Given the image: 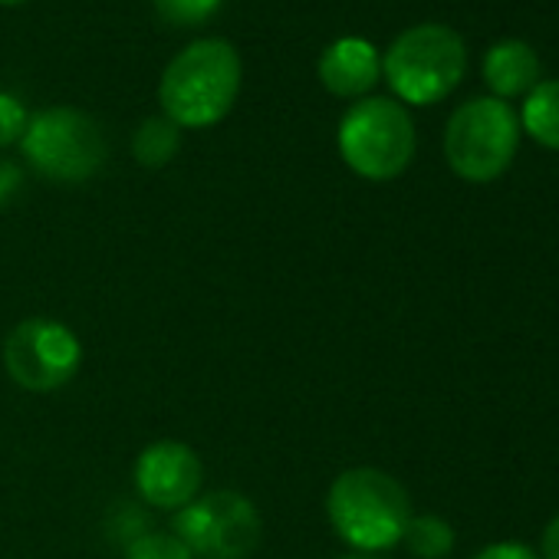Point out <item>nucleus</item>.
<instances>
[{
    "instance_id": "f257e3e1",
    "label": "nucleus",
    "mask_w": 559,
    "mask_h": 559,
    "mask_svg": "<svg viewBox=\"0 0 559 559\" xmlns=\"http://www.w3.org/2000/svg\"><path fill=\"white\" fill-rule=\"evenodd\" d=\"M240 57L227 40H198L185 47L158 83L165 119L178 129L217 126L237 103Z\"/></svg>"
},
{
    "instance_id": "f03ea898",
    "label": "nucleus",
    "mask_w": 559,
    "mask_h": 559,
    "mask_svg": "<svg viewBox=\"0 0 559 559\" xmlns=\"http://www.w3.org/2000/svg\"><path fill=\"white\" fill-rule=\"evenodd\" d=\"M326 513L336 536L356 552H382L402 543L412 520V500L392 474L353 467L333 480Z\"/></svg>"
},
{
    "instance_id": "7ed1b4c3",
    "label": "nucleus",
    "mask_w": 559,
    "mask_h": 559,
    "mask_svg": "<svg viewBox=\"0 0 559 559\" xmlns=\"http://www.w3.org/2000/svg\"><path fill=\"white\" fill-rule=\"evenodd\" d=\"M464 40L441 24H421L405 31L385 53V80L412 106L441 103L464 76Z\"/></svg>"
},
{
    "instance_id": "20e7f679",
    "label": "nucleus",
    "mask_w": 559,
    "mask_h": 559,
    "mask_svg": "<svg viewBox=\"0 0 559 559\" xmlns=\"http://www.w3.org/2000/svg\"><path fill=\"white\" fill-rule=\"evenodd\" d=\"M31 168L50 181H90L106 162V139L93 116L73 106H57L31 116L21 139Z\"/></svg>"
},
{
    "instance_id": "39448f33",
    "label": "nucleus",
    "mask_w": 559,
    "mask_h": 559,
    "mask_svg": "<svg viewBox=\"0 0 559 559\" xmlns=\"http://www.w3.org/2000/svg\"><path fill=\"white\" fill-rule=\"evenodd\" d=\"M340 155L343 162L369 178H399L415 158V126L412 116L395 99H362L340 122Z\"/></svg>"
},
{
    "instance_id": "423d86ee",
    "label": "nucleus",
    "mask_w": 559,
    "mask_h": 559,
    "mask_svg": "<svg viewBox=\"0 0 559 559\" xmlns=\"http://www.w3.org/2000/svg\"><path fill=\"white\" fill-rule=\"evenodd\" d=\"M520 145V122L503 99L464 103L444 132V155L457 178L484 185L500 178Z\"/></svg>"
},
{
    "instance_id": "0eeeda50",
    "label": "nucleus",
    "mask_w": 559,
    "mask_h": 559,
    "mask_svg": "<svg viewBox=\"0 0 559 559\" xmlns=\"http://www.w3.org/2000/svg\"><path fill=\"white\" fill-rule=\"evenodd\" d=\"M171 533L194 552V559H250L260 546L263 523L243 493L211 490L175 510Z\"/></svg>"
},
{
    "instance_id": "6e6552de",
    "label": "nucleus",
    "mask_w": 559,
    "mask_h": 559,
    "mask_svg": "<svg viewBox=\"0 0 559 559\" xmlns=\"http://www.w3.org/2000/svg\"><path fill=\"white\" fill-rule=\"evenodd\" d=\"M83 366L80 336L50 317H34L14 326L4 343V369L27 392H57Z\"/></svg>"
},
{
    "instance_id": "1a4fd4ad",
    "label": "nucleus",
    "mask_w": 559,
    "mask_h": 559,
    "mask_svg": "<svg viewBox=\"0 0 559 559\" xmlns=\"http://www.w3.org/2000/svg\"><path fill=\"white\" fill-rule=\"evenodd\" d=\"M204 480L198 454L181 441H155L135 457V490L158 510L188 507Z\"/></svg>"
},
{
    "instance_id": "9d476101",
    "label": "nucleus",
    "mask_w": 559,
    "mask_h": 559,
    "mask_svg": "<svg viewBox=\"0 0 559 559\" xmlns=\"http://www.w3.org/2000/svg\"><path fill=\"white\" fill-rule=\"evenodd\" d=\"M382 76L376 47L362 37H343L320 57V80L333 96H362Z\"/></svg>"
},
{
    "instance_id": "9b49d317",
    "label": "nucleus",
    "mask_w": 559,
    "mask_h": 559,
    "mask_svg": "<svg viewBox=\"0 0 559 559\" xmlns=\"http://www.w3.org/2000/svg\"><path fill=\"white\" fill-rule=\"evenodd\" d=\"M484 80L497 93V99L523 96L539 80V57L523 40H500L484 57Z\"/></svg>"
},
{
    "instance_id": "f8f14e48",
    "label": "nucleus",
    "mask_w": 559,
    "mask_h": 559,
    "mask_svg": "<svg viewBox=\"0 0 559 559\" xmlns=\"http://www.w3.org/2000/svg\"><path fill=\"white\" fill-rule=\"evenodd\" d=\"M520 122L539 145L559 152V80L536 83L530 90Z\"/></svg>"
},
{
    "instance_id": "ddd939ff",
    "label": "nucleus",
    "mask_w": 559,
    "mask_h": 559,
    "mask_svg": "<svg viewBox=\"0 0 559 559\" xmlns=\"http://www.w3.org/2000/svg\"><path fill=\"white\" fill-rule=\"evenodd\" d=\"M178 145H181V129L165 116H152L139 126L132 139V155L145 168H165L175 158Z\"/></svg>"
},
{
    "instance_id": "4468645a",
    "label": "nucleus",
    "mask_w": 559,
    "mask_h": 559,
    "mask_svg": "<svg viewBox=\"0 0 559 559\" xmlns=\"http://www.w3.org/2000/svg\"><path fill=\"white\" fill-rule=\"evenodd\" d=\"M402 539L408 543V549L418 559H444L454 549V530H451V523L441 520V516H435V513L412 516Z\"/></svg>"
},
{
    "instance_id": "2eb2a0df",
    "label": "nucleus",
    "mask_w": 559,
    "mask_h": 559,
    "mask_svg": "<svg viewBox=\"0 0 559 559\" xmlns=\"http://www.w3.org/2000/svg\"><path fill=\"white\" fill-rule=\"evenodd\" d=\"M126 559H194V552L171 530H152L129 543Z\"/></svg>"
},
{
    "instance_id": "dca6fc26",
    "label": "nucleus",
    "mask_w": 559,
    "mask_h": 559,
    "mask_svg": "<svg viewBox=\"0 0 559 559\" xmlns=\"http://www.w3.org/2000/svg\"><path fill=\"white\" fill-rule=\"evenodd\" d=\"M152 4L162 14V21L175 27H198L217 14L221 0H152Z\"/></svg>"
},
{
    "instance_id": "f3484780",
    "label": "nucleus",
    "mask_w": 559,
    "mask_h": 559,
    "mask_svg": "<svg viewBox=\"0 0 559 559\" xmlns=\"http://www.w3.org/2000/svg\"><path fill=\"white\" fill-rule=\"evenodd\" d=\"M27 122H31V116H27L24 103L11 93H0V145L21 142L27 132Z\"/></svg>"
},
{
    "instance_id": "a211bd4d",
    "label": "nucleus",
    "mask_w": 559,
    "mask_h": 559,
    "mask_svg": "<svg viewBox=\"0 0 559 559\" xmlns=\"http://www.w3.org/2000/svg\"><path fill=\"white\" fill-rule=\"evenodd\" d=\"M474 559H539V556L523 543H493V546H484Z\"/></svg>"
},
{
    "instance_id": "6ab92c4d",
    "label": "nucleus",
    "mask_w": 559,
    "mask_h": 559,
    "mask_svg": "<svg viewBox=\"0 0 559 559\" xmlns=\"http://www.w3.org/2000/svg\"><path fill=\"white\" fill-rule=\"evenodd\" d=\"M21 188V171L11 162H0V204H4Z\"/></svg>"
},
{
    "instance_id": "aec40b11",
    "label": "nucleus",
    "mask_w": 559,
    "mask_h": 559,
    "mask_svg": "<svg viewBox=\"0 0 559 559\" xmlns=\"http://www.w3.org/2000/svg\"><path fill=\"white\" fill-rule=\"evenodd\" d=\"M539 549H543V559H559V516H552L546 523Z\"/></svg>"
},
{
    "instance_id": "412c9836",
    "label": "nucleus",
    "mask_w": 559,
    "mask_h": 559,
    "mask_svg": "<svg viewBox=\"0 0 559 559\" xmlns=\"http://www.w3.org/2000/svg\"><path fill=\"white\" fill-rule=\"evenodd\" d=\"M343 559H379V556H369V552H353V556H343Z\"/></svg>"
},
{
    "instance_id": "4be33fe9",
    "label": "nucleus",
    "mask_w": 559,
    "mask_h": 559,
    "mask_svg": "<svg viewBox=\"0 0 559 559\" xmlns=\"http://www.w3.org/2000/svg\"><path fill=\"white\" fill-rule=\"evenodd\" d=\"M4 8H17V4H24V0H0Z\"/></svg>"
}]
</instances>
